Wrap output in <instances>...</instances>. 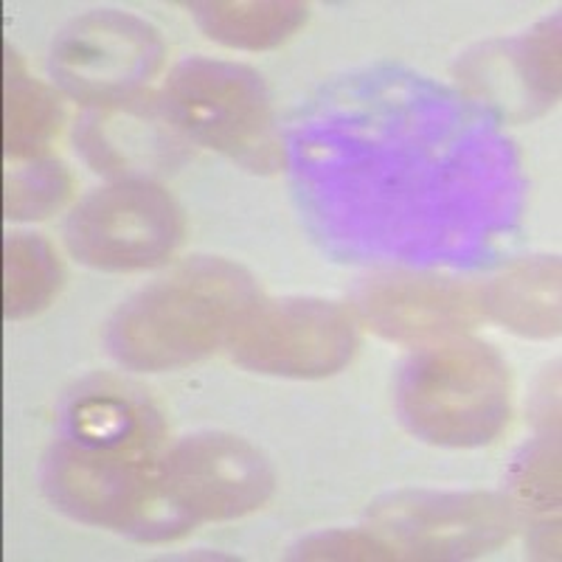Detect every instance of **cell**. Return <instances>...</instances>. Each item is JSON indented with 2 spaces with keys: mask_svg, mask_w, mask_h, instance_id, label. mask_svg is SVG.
Listing matches in <instances>:
<instances>
[{
  "mask_svg": "<svg viewBox=\"0 0 562 562\" xmlns=\"http://www.w3.org/2000/svg\"><path fill=\"white\" fill-rule=\"evenodd\" d=\"M63 281V265L43 237L9 234L3 243V315L29 318L52 304Z\"/></svg>",
  "mask_w": 562,
  "mask_h": 562,
  "instance_id": "cell-16",
  "label": "cell"
},
{
  "mask_svg": "<svg viewBox=\"0 0 562 562\" xmlns=\"http://www.w3.org/2000/svg\"><path fill=\"white\" fill-rule=\"evenodd\" d=\"M158 473V453L99 450L65 436L45 459L43 486L68 518L135 537Z\"/></svg>",
  "mask_w": 562,
  "mask_h": 562,
  "instance_id": "cell-9",
  "label": "cell"
},
{
  "mask_svg": "<svg viewBox=\"0 0 562 562\" xmlns=\"http://www.w3.org/2000/svg\"><path fill=\"white\" fill-rule=\"evenodd\" d=\"M293 560H326V562H380L400 560L396 551L385 543L374 529H335L304 537L293 551Z\"/></svg>",
  "mask_w": 562,
  "mask_h": 562,
  "instance_id": "cell-19",
  "label": "cell"
},
{
  "mask_svg": "<svg viewBox=\"0 0 562 562\" xmlns=\"http://www.w3.org/2000/svg\"><path fill=\"white\" fill-rule=\"evenodd\" d=\"M481 310L524 338L560 333V262L537 256L515 265L481 290Z\"/></svg>",
  "mask_w": 562,
  "mask_h": 562,
  "instance_id": "cell-13",
  "label": "cell"
},
{
  "mask_svg": "<svg viewBox=\"0 0 562 562\" xmlns=\"http://www.w3.org/2000/svg\"><path fill=\"white\" fill-rule=\"evenodd\" d=\"M160 108L186 140L217 149L250 172L270 175L284 167L268 88L245 65L183 59L164 85Z\"/></svg>",
  "mask_w": 562,
  "mask_h": 562,
  "instance_id": "cell-3",
  "label": "cell"
},
{
  "mask_svg": "<svg viewBox=\"0 0 562 562\" xmlns=\"http://www.w3.org/2000/svg\"><path fill=\"white\" fill-rule=\"evenodd\" d=\"M63 119L59 99L48 85L37 82L23 59L7 48L3 59V153L7 160L45 155Z\"/></svg>",
  "mask_w": 562,
  "mask_h": 562,
  "instance_id": "cell-15",
  "label": "cell"
},
{
  "mask_svg": "<svg viewBox=\"0 0 562 562\" xmlns=\"http://www.w3.org/2000/svg\"><path fill=\"white\" fill-rule=\"evenodd\" d=\"M68 439L99 450L158 453L160 419L149 403L124 385L102 380L74 396L68 408Z\"/></svg>",
  "mask_w": 562,
  "mask_h": 562,
  "instance_id": "cell-12",
  "label": "cell"
},
{
  "mask_svg": "<svg viewBox=\"0 0 562 562\" xmlns=\"http://www.w3.org/2000/svg\"><path fill=\"white\" fill-rule=\"evenodd\" d=\"M183 237V214L153 180H115L70 211L65 245L97 270H144L160 265Z\"/></svg>",
  "mask_w": 562,
  "mask_h": 562,
  "instance_id": "cell-4",
  "label": "cell"
},
{
  "mask_svg": "<svg viewBox=\"0 0 562 562\" xmlns=\"http://www.w3.org/2000/svg\"><path fill=\"white\" fill-rule=\"evenodd\" d=\"M515 501L529 512L551 515L560 509V448L554 439H543L526 450L512 475Z\"/></svg>",
  "mask_w": 562,
  "mask_h": 562,
  "instance_id": "cell-18",
  "label": "cell"
},
{
  "mask_svg": "<svg viewBox=\"0 0 562 562\" xmlns=\"http://www.w3.org/2000/svg\"><path fill=\"white\" fill-rule=\"evenodd\" d=\"M70 175L48 155L9 160L3 211L9 220H43L68 200Z\"/></svg>",
  "mask_w": 562,
  "mask_h": 562,
  "instance_id": "cell-17",
  "label": "cell"
},
{
  "mask_svg": "<svg viewBox=\"0 0 562 562\" xmlns=\"http://www.w3.org/2000/svg\"><path fill=\"white\" fill-rule=\"evenodd\" d=\"M259 299L248 270L200 256L130 295L108 321L104 346L124 369H183L228 346Z\"/></svg>",
  "mask_w": 562,
  "mask_h": 562,
  "instance_id": "cell-1",
  "label": "cell"
},
{
  "mask_svg": "<svg viewBox=\"0 0 562 562\" xmlns=\"http://www.w3.org/2000/svg\"><path fill=\"white\" fill-rule=\"evenodd\" d=\"M231 358L256 374L290 380L329 378L358 349L344 307L321 299H259L228 340Z\"/></svg>",
  "mask_w": 562,
  "mask_h": 562,
  "instance_id": "cell-5",
  "label": "cell"
},
{
  "mask_svg": "<svg viewBox=\"0 0 562 562\" xmlns=\"http://www.w3.org/2000/svg\"><path fill=\"white\" fill-rule=\"evenodd\" d=\"M396 414L428 445H490L512 414L509 369L498 351L464 335L425 344L400 369Z\"/></svg>",
  "mask_w": 562,
  "mask_h": 562,
  "instance_id": "cell-2",
  "label": "cell"
},
{
  "mask_svg": "<svg viewBox=\"0 0 562 562\" xmlns=\"http://www.w3.org/2000/svg\"><path fill=\"white\" fill-rule=\"evenodd\" d=\"M371 529L411 560H470L509 540L512 509L490 492H396L369 509Z\"/></svg>",
  "mask_w": 562,
  "mask_h": 562,
  "instance_id": "cell-7",
  "label": "cell"
},
{
  "mask_svg": "<svg viewBox=\"0 0 562 562\" xmlns=\"http://www.w3.org/2000/svg\"><path fill=\"white\" fill-rule=\"evenodd\" d=\"M160 481L186 524L198 529L262 509L276 490V470L239 436L194 434L160 459Z\"/></svg>",
  "mask_w": 562,
  "mask_h": 562,
  "instance_id": "cell-8",
  "label": "cell"
},
{
  "mask_svg": "<svg viewBox=\"0 0 562 562\" xmlns=\"http://www.w3.org/2000/svg\"><path fill=\"white\" fill-rule=\"evenodd\" d=\"M164 63V40L147 20L115 9L74 18L52 45V77L90 108L138 97Z\"/></svg>",
  "mask_w": 562,
  "mask_h": 562,
  "instance_id": "cell-6",
  "label": "cell"
},
{
  "mask_svg": "<svg viewBox=\"0 0 562 562\" xmlns=\"http://www.w3.org/2000/svg\"><path fill=\"white\" fill-rule=\"evenodd\" d=\"M149 102V99H147ZM144 102V93L93 108L77 124V149L97 172L113 180H149L178 158L180 133L164 108Z\"/></svg>",
  "mask_w": 562,
  "mask_h": 562,
  "instance_id": "cell-11",
  "label": "cell"
},
{
  "mask_svg": "<svg viewBox=\"0 0 562 562\" xmlns=\"http://www.w3.org/2000/svg\"><path fill=\"white\" fill-rule=\"evenodd\" d=\"M355 307L363 324L396 344L456 338L484 318L481 290L422 273H389L363 281L355 293Z\"/></svg>",
  "mask_w": 562,
  "mask_h": 562,
  "instance_id": "cell-10",
  "label": "cell"
},
{
  "mask_svg": "<svg viewBox=\"0 0 562 562\" xmlns=\"http://www.w3.org/2000/svg\"><path fill=\"white\" fill-rule=\"evenodd\" d=\"M189 12L211 40L243 52L276 48L310 18L307 3L293 0H198L189 3Z\"/></svg>",
  "mask_w": 562,
  "mask_h": 562,
  "instance_id": "cell-14",
  "label": "cell"
}]
</instances>
